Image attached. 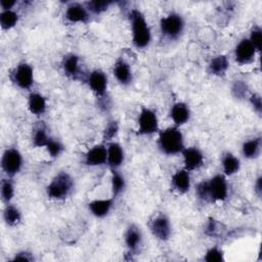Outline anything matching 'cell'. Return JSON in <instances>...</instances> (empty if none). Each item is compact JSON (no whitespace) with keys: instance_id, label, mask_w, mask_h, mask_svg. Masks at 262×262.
Masks as SVG:
<instances>
[{"instance_id":"cell-1","label":"cell","mask_w":262,"mask_h":262,"mask_svg":"<svg viewBox=\"0 0 262 262\" xmlns=\"http://www.w3.org/2000/svg\"><path fill=\"white\" fill-rule=\"evenodd\" d=\"M128 16L133 46L138 50L147 48L151 42V31L144 14L139 9L133 8L129 11Z\"/></svg>"},{"instance_id":"cell-2","label":"cell","mask_w":262,"mask_h":262,"mask_svg":"<svg viewBox=\"0 0 262 262\" xmlns=\"http://www.w3.org/2000/svg\"><path fill=\"white\" fill-rule=\"evenodd\" d=\"M157 145L160 151L166 156H176L184 149V136L177 126H170L158 132Z\"/></svg>"},{"instance_id":"cell-3","label":"cell","mask_w":262,"mask_h":262,"mask_svg":"<svg viewBox=\"0 0 262 262\" xmlns=\"http://www.w3.org/2000/svg\"><path fill=\"white\" fill-rule=\"evenodd\" d=\"M75 188V180L69 172L59 171L46 185L45 191L48 199L63 201L68 199Z\"/></svg>"},{"instance_id":"cell-4","label":"cell","mask_w":262,"mask_h":262,"mask_svg":"<svg viewBox=\"0 0 262 262\" xmlns=\"http://www.w3.org/2000/svg\"><path fill=\"white\" fill-rule=\"evenodd\" d=\"M184 29L185 20L178 12H169L160 19L161 35L167 40L174 41L179 39L183 34Z\"/></svg>"},{"instance_id":"cell-5","label":"cell","mask_w":262,"mask_h":262,"mask_svg":"<svg viewBox=\"0 0 262 262\" xmlns=\"http://www.w3.org/2000/svg\"><path fill=\"white\" fill-rule=\"evenodd\" d=\"M9 80L20 90L30 91L35 83L34 68L29 62L19 61L9 73Z\"/></svg>"},{"instance_id":"cell-6","label":"cell","mask_w":262,"mask_h":262,"mask_svg":"<svg viewBox=\"0 0 262 262\" xmlns=\"http://www.w3.org/2000/svg\"><path fill=\"white\" fill-rule=\"evenodd\" d=\"M24 158L19 149L15 146L5 148L1 157V169L6 177L14 178L21 171Z\"/></svg>"},{"instance_id":"cell-7","label":"cell","mask_w":262,"mask_h":262,"mask_svg":"<svg viewBox=\"0 0 262 262\" xmlns=\"http://www.w3.org/2000/svg\"><path fill=\"white\" fill-rule=\"evenodd\" d=\"M160 131L159 118L155 110L142 106L137 117V130L136 133L140 136H149Z\"/></svg>"},{"instance_id":"cell-8","label":"cell","mask_w":262,"mask_h":262,"mask_svg":"<svg viewBox=\"0 0 262 262\" xmlns=\"http://www.w3.org/2000/svg\"><path fill=\"white\" fill-rule=\"evenodd\" d=\"M148 229L151 235L161 242H167L172 235V224L166 213H158L148 221Z\"/></svg>"},{"instance_id":"cell-9","label":"cell","mask_w":262,"mask_h":262,"mask_svg":"<svg viewBox=\"0 0 262 262\" xmlns=\"http://www.w3.org/2000/svg\"><path fill=\"white\" fill-rule=\"evenodd\" d=\"M209 183V193H210V202L212 203H222L225 202L229 194V185L227 181V177L222 174H215L210 179H208Z\"/></svg>"},{"instance_id":"cell-10","label":"cell","mask_w":262,"mask_h":262,"mask_svg":"<svg viewBox=\"0 0 262 262\" xmlns=\"http://www.w3.org/2000/svg\"><path fill=\"white\" fill-rule=\"evenodd\" d=\"M85 83L96 97L102 98L105 96L108 87V78L102 70L95 69L88 73L85 76Z\"/></svg>"},{"instance_id":"cell-11","label":"cell","mask_w":262,"mask_h":262,"mask_svg":"<svg viewBox=\"0 0 262 262\" xmlns=\"http://www.w3.org/2000/svg\"><path fill=\"white\" fill-rule=\"evenodd\" d=\"M257 50L250 42L248 37L242 38L235 45L233 50V57L236 63L241 66L250 64L255 60Z\"/></svg>"},{"instance_id":"cell-12","label":"cell","mask_w":262,"mask_h":262,"mask_svg":"<svg viewBox=\"0 0 262 262\" xmlns=\"http://www.w3.org/2000/svg\"><path fill=\"white\" fill-rule=\"evenodd\" d=\"M64 19L70 24H87L90 18L91 14L88 11L87 7L85 6L84 2H71L67 5L64 13Z\"/></svg>"},{"instance_id":"cell-13","label":"cell","mask_w":262,"mask_h":262,"mask_svg":"<svg viewBox=\"0 0 262 262\" xmlns=\"http://www.w3.org/2000/svg\"><path fill=\"white\" fill-rule=\"evenodd\" d=\"M124 244L130 255H136L143 246V234L136 224H129L124 232Z\"/></svg>"},{"instance_id":"cell-14","label":"cell","mask_w":262,"mask_h":262,"mask_svg":"<svg viewBox=\"0 0 262 262\" xmlns=\"http://www.w3.org/2000/svg\"><path fill=\"white\" fill-rule=\"evenodd\" d=\"M180 155L182 156L183 168L189 172L199 170L204 166L205 156L196 146H185Z\"/></svg>"},{"instance_id":"cell-15","label":"cell","mask_w":262,"mask_h":262,"mask_svg":"<svg viewBox=\"0 0 262 262\" xmlns=\"http://www.w3.org/2000/svg\"><path fill=\"white\" fill-rule=\"evenodd\" d=\"M107 150L106 144L104 142L95 144L91 146L85 154L83 162L86 166L89 167H99L106 165Z\"/></svg>"},{"instance_id":"cell-16","label":"cell","mask_w":262,"mask_h":262,"mask_svg":"<svg viewBox=\"0 0 262 262\" xmlns=\"http://www.w3.org/2000/svg\"><path fill=\"white\" fill-rule=\"evenodd\" d=\"M191 172L184 168L176 170L170 179L171 188L179 194H185L191 188Z\"/></svg>"},{"instance_id":"cell-17","label":"cell","mask_w":262,"mask_h":262,"mask_svg":"<svg viewBox=\"0 0 262 262\" xmlns=\"http://www.w3.org/2000/svg\"><path fill=\"white\" fill-rule=\"evenodd\" d=\"M113 75L117 82L122 86H129L133 81V72L129 62L123 58L119 57L113 66Z\"/></svg>"},{"instance_id":"cell-18","label":"cell","mask_w":262,"mask_h":262,"mask_svg":"<svg viewBox=\"0 0 262 262\" xmlns=\"http://www.w3.org/2000/svg\"><path fill=\"white\" fill-rule=\"evenodd\" d=\"M169 117L174 126L180 127L188 123L191 117V111L189 105L184 101L174 102L169 111Z\"/></svg>"},{"instance_id":"cell-19","label":"cell","mask_w":262,"mask_h":262,"mask_svg":"<svg viewBox=\"0 0 262 262\" xmlns=\"http://www.w3.org/2000/svg\"><path fill=\"white\" fill-rule=\"evenodd\" d=\"M61 69L63 74L72 80H78L81 77L82 68L80 57L76 53H68L62 57Z\"/></svg>"},{"instance_id":"cell-20","label":"cell","mask_w":262,"mask_h":262,"mask_svg":"<svg viewBox=\"0 0 262 262\" xmlns=\"http://www.w3.org/2000/svg\"><path fill=\"white\" fill-rule=\"evenodd\" d=\"M106 144L107 159L106 165L110 169H119L125 162V150L121 143L116 140L110 141Z\"/></svg>"},{"instance_id":"cell-21","label":"cell","mask_w":262,"mask_h":262,"mask_svg":"<svg viewBox=\"0 0 262 262\" xmlns=\"http://www.w3.org/2000/svg\"><path fill=\"white\" fill-rule=\"evenodd\" d=\"M115 200L116 199H114L113 196L106 199H95L90 201L87 204V207L92 216L98 219H102L106 217L112 211L115 204Z\"/></svg>"},{"instance_id":"cell-22","label":"cell","mask_w":262,"mask_h":262,"mask_svg":"<svg viewBox=\"0 0 262 262\" xmlns=\"http://www.w3.org/2000/svg\"><path fill=\"white\" fill-rule=\"evenodd\" d=\"M27 107L32 115L41 117L47 112V99L40 92L32 91L27 99Z\"/></svg>"},{"instance_id":"cell-23","label":"cell","mask_w":262,"mask_h":262,"mask_svg":"<svg viewBox=\"0 0 262 262\" xmlns=\"http://www.w3.org/2000/svg\"><path fill=\"white\" fill-rule=\"evenodd\" d=\"M229 69V59L225 54H217L208 62V73L214 77H223Z\"/></svg>"},{"instance_id":"cell-24","label":"cell","mask_w":262,"mask_h":262,"mask_svg":"<svg viewBox=\"0 0 262 262\" xmlns=\"http://www.w3.org/2000/svg\"><path fill=\"white\" fill-rule=\"evenodd\" d=\"M220 163L222 174H224L226 177L233 176L241 170V160L230 151H225L222 154Z\"/></svg>"},{"instance_id":"cell-25","label":"cell","mask_w":262,"mask_h":262,"mask_svg":"<svg viewBox=\"0 0 262 262\" xmlns=\"http://www.w3.org/2000/svg\"><path fill=\"white\" fill-rule=\"evenodd\" d=\"M262 139L260 136H255L247 139L242 144V155L245 159L254 160L257 159L261 154Z\"/></svg>"},{"instance_id":"cell-26","label":"cell","mask_w":262,"mask_h":262,"mask_svg":"<svg viewBox=\"0 0 262 262\" xmlns=\"http://www.w3.org/2000/svg\"><path fill=\"white\" fill-rule=\"evenodd\" d=\"M3 221L7 226H17L23 220V214L19 208L12 203L4 205L3 209Z\"/></svg>"},{"instance_id":"cell-27","label":"cell","mask_w":262,"mask_h":262,"mask_svg":"<svg viewBox=\"0 0 262 262\" xmlns=\"http://www.w3.org/2000/svg\"><path fill=\"white\" fill-rule=\"evenodd\" d=\"M127 187V181L125 176L119 171V169L111 170V190L112 196L117 199L120 196Z\"/></svg>"},{"instance_id":"cell-28","label":"cell","mask_w":262,"mask_h":262,"mask_svg":"<svg viewBox=\"0 0 262 262\" xmlns=\"http://www.w3.org/2000/svg\"><path fill=\"white\" fill-rule=\"evenodd\" d=\"M50 134L47 131V127L43 124L40 123L38 124L32 131V136H31V141H32V145L35 148H39V147H45V145L47 144V142L50 139Z\"/></svg>"},{"instance_id":"cell-29","label":"cell","mask_w":262,"mask_h":262,"mask_svg":"<svg viewBox=\"0 0 262 262\" xmlns=\"http://www.w3.org/2000/svg\"><path fill=\"white\" fill-rule=\"evenodd\" d=\"M14 194H15V186H14L13 178L5 176L1 180V184H0V195L3 204L6 205L9 203H12Z\"/></svg>"},{"instance_id":"cell-30","label":"cell","mask_w":262,"mask_h":262,"mask_svg":"<svg viewBox=\"0 0 262 262\" xmlns=\"http://www.w3.org/2000/svg\"><path fill=\"white\" fill-rule=\"evenodd\" d=\"M19 20V14L14 10H1L0 11V27L3 31H9L16 27Z\"/></svg>"},{"instance_id":"cell-31","label":"cell","mask_w":262,"mask_h":262,"mask_svg":"<svg viewBox=\"0 0 262 262\" xmlns=\"http://www.w3.org/2000/svg\"><path fill=\"white\" fill-rule=\"evenodd\" d=\"M230 93H231L232 97L237 100L248 99V97L251 94L250 87L247 84V82L244 80H239V79L233 81V83L231 84Z\"/></svg>"},{"instance_id":"cell-32","label":"cell","mask_w":262,"mask_h":262,"mask_svg":"<svg viewBox=\"0 0 262 262\" xmlns=\"http://www.w3.org/2000/svg\"><path fill=\"white\" fill-rule=\"evenodd\" d=\"M113 1H98V0H91L84 2L85 6L87 7L88 11L92 15H99L105 12L110 6L113 4Z\"/></svg>"},{"instance_id":"cell-33","label":"cell","mask_w":262,"mask_h":262,"mask_svg":"<svg viewBox=\"0 0 262 262\" xmlns=\"http://www.w3.org/2000/svg\"><path fill=\"white\" fill-rule=\"evenodd\" d=\"M44 148L46 149L47 155L51 159H57L64 151L66 147H64V144L59 139L54 138V137H50L49 141L47 142V144L45 145Z\"/></svg>"},{"instance_id":"cell-34","label":"cell","mask_w":262,"mask_h":262,"mask_svg":"<svg viewBox=\"0 0 262 262\" xmlns=\"http://www.w3.org/2000/svg\"><path fill=\"white\" fill-rule=\"evenodd\" d=\"M119 130H120V126H119V123L118 121L116 120H110L103 131H102V140L104 143H107L110 141H113L115 140V138L117 137L118 133H119Z\"/></svg>"},{"instance_id":"cell-35","label":"cell","mask_w":262,"mask_h":262,"mask_svg":"<svg viewBox=\"0 0 262 262\" xmlns=\"http://www.w3.org/2000/svg\"><path fill=\"white\" fill-rule=\"evenodd\" d=\"M204 232L206 235L210 237H216L222 232V223H220L218 220H216L213 217L208 218L206 221L205 227H204Z\"/></svg>"},{"instance_id":"cell-36","label":"cell","mask_w":262,"mask_h":262,"mask_svg":"<svg viewBox=\"0 0 262 262\" xmlns=\"http://www.w3.org/2000/svg\"><path fill=\"white\" fill-rule=\"evenodd\" d=\"M203 259L206 262H223L225 260V256L221 248L218 246H212L205 252Z\"/></svg>"},{"instance_id":"cell-37","label":"cell","mask_w":262,"mask_h":262,"mask_svg":"<svg viewBox=\"0 0 262 262\" xmlns=\"http://www.w3.org/2000/svg\"><path fill=\"white\" fill-rule=\"evenodd\" d=\"M250 42L253 44L257 52L261 51V43H262V29L258 25H254L250 31V35L248 37Z\"/></svg>"},{"instance_id":"cell-38","label":"cell","mask_w":262,"mask_h":262,"mask_svg":"<svg viewBox=\"0 0 262 262\" xmlns=\"http://www.w3.org/2000/svg\"><path fill=\"white\" fill-rule=\"evenodd\" d=\"M195 195L196 199L201 202H210V193H209V183L208 179H204L195 185Z\"/></svg>"},{"instance_id":"cell-39","label":"cell","mask_w":262,"mask_h":262,"mask_svg":"<svg viewBox=\"0 0 262 262\" xmlns=\"http://www.w3.org/2000/svg\"><path fill=\"white\" fill-rule=\"evenodd\" d=\"M248 100L251 104V106L253 107L254 112L257 115H261L262 113V97L259 93H251L250 96L248 97Z\"/></svg>"},{"instance_id":"cell-40","label":"cell","mask_w":262,"mask_h":262,"mask_svg":"<svg viewBox=\"0 0 262 262\" xmlns=\"http://www.w3.org/2000/svg\"><path fill=\"white\" fill-rule=\"evenodd\" d=\"M34 260H35L34 254L28 250L17 251L11 259V261H23V262H33Z\"/></svg>"},{"instance_id":"cell-41","label":"cell","mask_w":262,"mask_h":262,"mask_svg":"<svg viewBox=\"0 0 262 262\" xmlns=\"http://www.w3.org/2000/svg\"><path fill=\"white\" fill-rule=\"evenodd\" d=\"M17 4L15 0H1L0 1V6L1 10H10L14 9V6Z\"/></svg>"},{"instance_id":"cell-42","label":"cell","mask_w":262,"mask_h":262,"mask_svg":"<svg viewBox=\"0 0 262 262\" xmlns=\"http://www.w3.org/2000/svg\"><path fill=\"white\" fill-rule=\"evenodd\" d=\"M254 192L258 198H261L262 195V176L259 175L254 183Z\"/></svg>"}]
</instances>
